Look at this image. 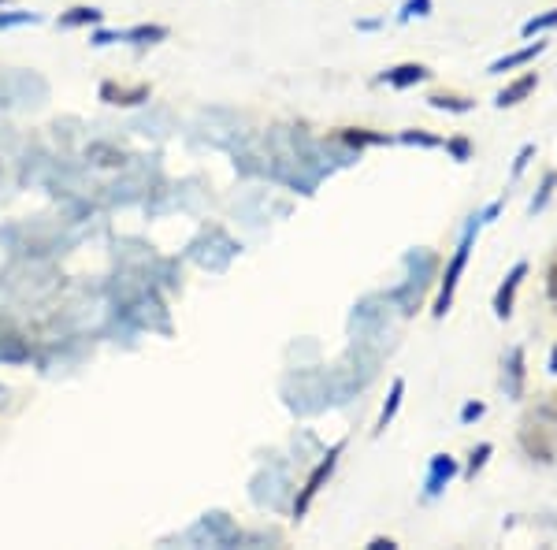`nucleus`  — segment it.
<instances>
[{
  "mask_svg": "<svg viewBox=\"0 0 557 550\" xmlns=\"http://www.w3.org/2000/svg\"><path fill=\"white\" fill-rule=\"evenodd\" d=\"M472 238H476V231L468 227L465 238H461V246H457V253H454V261H450V268H446V275H442V294H439V302H435V316H446V309H450V302H454L457 279H461V272H465V264H468Z\"/></svg>",
  "mask_w": 557,
  "mask_h": 550,
  "instance_id": "nucleus-1",
  "label": "nucleus"
},
{
  "mask_svg": "<svg viewBox=\"0 0 557 550\" xmlns=\"http://www.w3.org/2000/svg\"><path fill=\"white\" fill-rule=\"evenodd\" d=\"M528 275V264L520 261V264H513V272L506 275V283L498 287V294H494V313L502 316L506 320L509 313H513V298H517V287H520V279Z\"/></svg>",
  "mask_w": 557,
  "mask_h": 550,
  "instance_id": "nucleus-2",
  "label": "nucleus"
},
{
  "mask_svg": "<svg viewBox=\"0 0 557 550\" xmlns=\"http://www.w3.org/2000/svg\"><path fill=\"white\" fill-rule=\"evenodd\" d=\"M338 450H342V443H338L335 450H331V454H327V461H320V465H316V472H312V476H309V484H305V491H301V498H298V513H305V510H309L312 495H316V491H320V487H324V480H327V476H331V469H335V458H338Z\"/></svg>",
  "mask_w": 557,
  "mask_h": 550,
  "instance_id": "nucleus-3",
  "label": "nucleus"
},
{
  "mask_svg": "<svg viewBox=\"0 0 557 550\" xmlns=\"http://www.w3.org/2000/svg\"><path fill=\"white\" fill-rule=\"evenodd\" d=\"M546 49V41H535V45H524L520 53H509V56H502V60H494L491 64V71L487 75H506V71H513V67H524V64H532L535 56L543 53Z\"/></svg>",
  "mask_w": 557,
  "mask_h": 550,
  "instance_id": "nucleus-4",
  "label": "nucleus"
},
{
  "mask_svg": "<svg viewBox=\"0 0 557 550\" xmlns=\"http://www.w3.org/2000/svg\"><path fill=\"white\" fill-rule=\"evenodd\" d=\"M535 86H539V75H535V71H528V75H524V79L509 82L506 90H502V93H498V97H494V105H498V108L520 105V101H524V97H528V93H532Z\"/></svg>",
  "mask_w": 557,
  "mask_h": 550,
  "instance_id": "nucleus-5",
  "label": "nucleus"
},
{
  "mask_svg": "<svg viewBox=\"0 0 557 550\" xmlns=\"http://www.w3.org/2000/svg\"><path fill=\"white\" fill-rule=\"evenodd\" d=\"M457 476V465L454 458H446V454H439V458H431V476H428V498H435L442 491V487L450 484Z\"/></svg>",
  "mask_w": 557,
  "mask_h": 550,
  "instance_id": "nucleus-6",
  "label": "nucleus"
},
{
  "mask_svg": "<svg viewBox=\"0 0 557 550\" xmlns=\"http://www.w3.org/2000/svg\"><path fill=\"white\" fill-rule=\"evenodd\" d=\"M101 97L104 101H112V105H138V101L149 97V86H134V90H127V86H112V82H104Z\"/></svg>",
  "mask_w": 557,
  "mask_h": 550,
  "instance_id": "nucleus-7",
  "label": "nucleus"
},
{
  "mask_svg": "<svg viewBox=\"0 0 557 550\" xmlns=\"http://www.w3.org/2000/svg\"><path fill=\"white\" fill-rule=\"evenodd\" d=\"M424 79H428V67H420V64H402V67H394V71H387V75H383V82L398 86V90H405V86H416V82H424Z\"/></svg>",
  "mask_w": 557,
  "mask_h": 550,
  "instance_id": "nucleus-8",
  "label": "nucleus"
},
{
  "mask_svg": "<svg viewBox=\"0 0 557 550\" xmlns=\"http://www.w3.org/2000/svg\"><path fill=\"white\" fill-rule=\"evenodd\" d=\"M554 27H557V8H554V12L528 19V23L520 27V34H524V38H535V34H543V30H554Z\"/></svg>",
  "mask_w": 557,
  "mask_h": 550,
  "instance_id": "nucleus-9",
  "label": "nucleus"
},
{
  "mask_svg": "<svg viewBox=\"0 0 557 550\" xmlns=\"http://www.w3.org/2000/svg\"><path fill=\"white\" fill-rule=\"evenodd\" d=\"M520 380H524V350H513V354H509V394H513V398H517L520 394Z\"/></svg>",
  "mask_w": 557,
  "mask_h": 550,
  "instance_id": "nucleus-10",
  "label": "nucleus"
},
{
  "mask_svg": "<svg viewBox=\"0 0 557 550\" xmlns=\"http://www.w3.org/2000/svg\"><path fill=\"white\" fill-rule=\"evenodd\" d=\"M402 394H405V380H394V387H390V402H387V409H383V417H379V428H387L390 420H394V413H398V406H402Z\"/></svg>",
  "mask_w": 557,
  "mask_h": 550,
  "instance_id": "nucleus-11",
  "label": "nucleus"
},
{
  "mask_svg": "<svg viewBox=\"0 0 557 550\" xmlns=\"http://www.w3.org/2000/svg\"><path fill=\"white\" fill-rule=\"evenodd\" d=\"M491 450H494L491 443H480L476 450H472V461H468V469H465L468 480H476V472H480L483 465H487V458H491Z\"/></svg>",
  "mask_w": 557,
  "mask_h": 550,
  "instance_id": "nucleus-12",
  "label": "nucleus"
},
{
  "mask_svg": "<svg viewBox=\"0 0 557 550\" xmlns=\"http://www.w3.org/2000/svg\"><path fill=\"white\" fill-rule=\"evenodd\" d=\"M97 19H101L97 8H71V15H64L60 23H64V27H78V23H97Z\"/></svg>",
  "mask_w": 557,
  "mask_h": 550,
  "instance_id": "nucleus-13",
  "label": "nucleus"
},
{
  "mask_svg": "<svg viewBox=\"0 0 557 550\" xmlns=\"http://www.w3.org/2000/svg\"><path fill=\"white\" fill-rule=\"evenodd\" d=\"M431 108H450V112H468V101H457V97H431Z\"/></svg>",
  "mask_w": 557,
  "mask_h": 550,
  "instance_id": "nucleus-14",
  "label": "nucleus"
},
{
  "mask_svg": "<svg viewBox=\"0 0 557 550\" xmlns=\"http://www.w3.org/2000/svg\"><path fill=\"white\" fill-rule=\"evenodd\" d=\"M428 8H431V0H409V4H405V12H402V19H413V15H428Z\"/></svg>",
  "mask_w": 557,
  "mask_h": 550,
  "instance_id": "nucleus-15",
  "label": "nucleus"
},
{
  "mask_svg": "<svg viewBox=\"0 0 557 550\" xmlns=\"http://www.w3.org/2000/svg\"><path fill=\"white\" fill-rule=\"evenodd\" d=\"M554 183H557V175H546V183H543V194L535 197L532 201V212H539L546 205V197H550V190H554Z\"/></svg>",
  "mask_w": 557,
  "mask_h": 550,
  "instance_id": "nucleus-16",
  "label": "nucleus"
},
{
  "mask_svg": "<svg viewBox=\"0 0 557 550\" xmlns=\"http://www.w3.org/2000/svg\"><path fill=\"white\" fill-rule=\"evenodd\" d=\"M535 149L532 145H524V149H520V157H517V164H513V175H520V171H524V164H528V157H532Z\"/></svg>",
  "mask_w": 557,
  "mask_h": 550,
  "instance_id": "nucleus-17",
  "label": "nucleus"
},
{
  "mask_svg": "<svg viewBox=\"0 0 557 550\" xmlns=\"http://www.w3.org/2000/svg\"><path fill=\"white\" fill-rule=\"evenodd\" d=\"M546 290H550V298L557 302V261L550 264V275H546Z\"/></svg>",
  "mask_w": 557,
  "mask_h": 550,
  "instance_id": "nucleus-18",
  "label": "nucleus"
},
{
  "mask_svg": "<svg viewBox=\"0 0 557 550\" xmlns=\"http://www.w3.org/2000/svg\"><path fill=\"white\" fill-rule=\"evenodd\" d=\"M476 417H483V406H480V402H472V406H465L461 420H476Z\"/></svg>",
  "mask_w": 557,
  "mask_h": 550,
  "instance_id": "nucleus-19",
  "label": "nucleus"
},
{
  "mask_svg": "<svg viewBox=\"0 0 557 550\" xmlns=\"http://www.w3.org/2000/svg\"><path fill=\"white\" fill-rule=\"evenodd\" d=\"M450 149H454V157H457V160H465V157H468V142H450Z\"/></svg>",
  "mask_w": 557,
  "mask_h": 550,
  "instance_id": "nucleus-20",
  "label": "nucleus"
},
{
  "mask_svg": "<svg viewBox=\"0 0 557 550\" xmlns=\"http://www.w3.org/2000/svg\"><path fill=\"white\" fill-rule=\"evenodd\" d=\"M550 372H554V376H557V350H554V354H550Z\"/></svg>",
  "mask_w": 557,
  "mask_h": 550,
  "instance_id": "nucleus-21",
  "label": "nucleus"
}]
</instances>
